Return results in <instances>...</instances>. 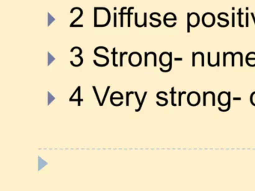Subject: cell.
<instances>
[{
    "mask_svg": "<svg viewBox=\"0 0 255 191\" xmlns=\"http://www.w3.org/2000/svg\"><path fill=\"white\" fill-rule=\"evenodd\" d=\"M200 101H201V96L197 92H191L187 96V102L191 106H197L200 103Z\"/></svg>",
    "mask_w": 255,
    "mask_h": 191,
    "instance_id": "cell-5",
    "label": "cell"
},
{
    "mask_svg": "<svg viewBox=\"0 0 255 191\" xmlns=\"http://www.w3.org/2000/svg\"><path fill=\"white\" fill-rule=\"evenodd\" d=\"M93 91H94L95 95H96L97 100V101H98L99 104H100V106H102V102H100V98H99V96H98V93H97V88H96V87H95V86H93Z\"/></svg>",
    "mask_w": 255,
    "mask_h": 191,
    "instance_id": "cell-16",
    "label": "cell"
},
{
    "mask_svg": "<svg viewBox=\"0 0 255 191\" xmlns=\"http://www.w3.org/2000/svg\"><path fill=\"white\" fill-rule=\"evenodd\" d=\"M127 8V7H123V8H121V12L119 13V15L121 16V27L124 26V11Z\"/></svg>",
    "mask_w": 255,
    "mask_h": 191,
    "instance_id": "cell-10",
    "label": "cell"
},
{
    "mask_svg": "<svg viewBox=\"0 0 255 191\" xmlns=\"http://www.w3.org/2000/svg\"><path fill=\"white\" fill-rule=\"evenodd\" d=\"M135 8L134 7H130V8H128V11H127V16H128V23H127V25L128 27H130V18H131V15L133 14V13L131 12L132 10H133V9Z\"/></svg>",
    "mask_w": 255,
    "mask_h": 191,
    "instance_id": "cell-11",
    "label": "cell"
},
{
    "mask_svg": "<svg viewBox=\"0 0 255 191\" xmlns=\"http://www.w3.org/2000/svg\"><path fill=\"white\" fill-rule=\"evenodd\" d=\"M219 103L222 106H227L230 102V92H221L218 96Z\"/></svg>",
    "mask_w": 255,
    "mask_h": 191,
    "instance_id": "cell-6",
    "label": "cell"
},
{
    "mask_svg": "<svg viewBox=\"0 0 255 191\" xmlns=\"http://www.w3.org/2000/svg\"><path fill=\"white\" fill-rule=\"evenodd\" d=\"M179 102H178V105L179 106H181V104H182V103H181V97H182V94H183V93L182 92H179Z\"/></svg>",
    "mask_w": 255,
    "mask_h": 191,
    "instance_id": "cell-28",
    "label": "cell"
},
{
    "mask_svg": "<svg viewBox=\"0 0 255 191\" xmlns=\"http://www.w3.org/2000/svg\"><path fill=\"white\" fill-rule=\"evenodd\" d=\"M176 93V92H174V87H173L171 88V104L173 106H177V104L174 103V94Z\"/></svg>",
    "mask_w": 255,
    "mask_h": 191,
    "instance_id": "cell-14",
    "label": "cell"
},
{
    "mask_svg": "<svg viewBox=\"0 0 255 191\" xmlns=\"http://www.w3.org/2000/svg\"><path fill=\"white\" fill-rule=\"evenodd\" d=\"M248 16H249L248 13L247 12L246 14H245V20H246V21H245V26L246 27H248V21H249Z\"/></svg>",
    "mask_w": 255,
    "mask_h": 191,
    "instance_id": "cell-23",
    "label": "cell"
},
{
    "mask_svg": "<svg viewBox=\"0 0 255 191\" xmlns=\"http://www.w3.org/2000/svg\"><path fill=\"white\" fill-rule=\"evenodd\" d=\"M157 98L159 99V100H163V101H165V102H166L167 104H168V100H167V99H166V98H163V97H161V96H159V93H157Z\"/></svg>",
    "mask_w": 255,
    "mask_h": 191,
    "instance_id": "cell-27",
    "label": "cell"
},
{
    "mask_svg": "<svg viewBox=\"0 0 255 191\" xmlns=\"http://www.w3.org/2000/svg\"><path fill=\"white\" fill-rule=\"evenodd\" d=\"M251 16H252V19H253V21H254V25H255V16H254V13H251Z\"/></svg>",
    "mask_w": 255,
    "mask_h": 191,
    "instance_id": "cell-33",
    "label": "cell"
},
{
    "mask_svg": "<svg viewBox=\"0 0 255 191\" xmlns=\"http://www.w3.org/2000/svg\"><path fill=\"white\" fill-rule=\"evenodd\" d=\"M203 106L207 105V93L203 92Z\"/></svg>",
    "mask_w": 255,
    "mask_h": 191,
    "instance_id": "cell-24",
    "label": "cell"
},
{
    "mask_svg": "<svg viewBox=\"0 0 255 191\" xmlns=\"http://www.w3.org/2000/svg\"><path fill=\"white\" fill-rule=\"evenodd\" d=\"M246 64L248 65H249V64L251 63V60H255V52H251L249 53H248V55L246 56Z\"/></svg>",
    "mask_w": 255,
    "mask_h": 191,
    "instance_id": "cell-9",
    "label": "cell"
},
{
    "mask_svg": "<svg viewBox=\"0 0 255 191\" xmlns=\"http://www.w3.org/2000/svg\"><path fill=\"white\" fill-rule=\"evenodd\" d=\"M235 16H236L235 13H232V26L233 27L235 26Z\"/></svg>",
    "mask_w": 255,
    "mask_h": 191,
    "instance_id": "cell-30",
    "label": "cell"
},
{
    "mask_svg": "<svg viewBox=\"0 0 255 191\" xmlns=\"http://www.w3.org/2000/svg\"><path fill=\"white\" fill-rule=\"evenodd\" d=\"M116 20H117V14L116 13H114V27L117 26Z\"/></svg>",
    "mask_w": 255,
    "mask_h": 191,
    "instance_id": "cell-26",
    "label": "cell"
},
{
    "mask_svg": "<svg viewBox=\"0 0 255 191\" xmlns=\"http://www.w3.org/2000/svg\"><path fill=\"white\" fill-rule=\"evenodd\" d=\"M147 93H148V92H147V91H146V92H144V96H143L142 100V102H141V104H140V105H139V108H138V109H136V110H135V112H139V111H140L141 109H142V104H143V103H144V99H145V97H146Z\"/></svg>",
    "mask_w": 255,
    "mask_h": 191,
    "instance_id": "cell-15",
    "label": "cell"
},
{
    "mask_svg": "<svg viewBox=\"0 0 255 191\" xmlns=\"http://www.w3.org/2000/svg\"><path fill=\"white\" fill-rule=\"evenodd\" d=\"M93 18L94 27H106L111 21V13L105 7H94Z\"/></svg>",
    "mask_w": 255,
    "mask_h": 191,
    "instance_id": "cell-1",
    "label": "cell"
},
{
    "mask_svg": "<svg viewBox=\"0 0 255 191\" xmlns=\"http://www.w3.org/2000/svg\"><path fill=\"white\" fill-rule=\"evenodd\" d=\"M130 92H126V105H129V96H130Z\"/></svg>",
    "mask_w": 255,
    "mask_h": 191,
    "instance_id": "cell-31",
    "label": "cell"
},
{
    "mask_svg": "<svg viewBox=\"0 0 255 191\" xmlns=\"http://www.w3.org/2000/svg\"><path fill=\"white\" fill-rule=\"evenodd\" d=\"M97 50H98V47H97L96 49H94V55L97 57H100V58H105L106 60V63L105 64H99L97 63V61L95 60H93V64H95V65L97 66V67H106V65H108L109 63V58H108V57H106L105 56H102V55H99L98 53H97Z\"/></svg>",
    "mask_w": 255,
    "mask_h": 191,
    "instance_id": "cell-7",
    "label": "cell"
},
{
    "mask_svg": "<svg viewBox=\"0 0 255 191\" xmlns=\"http://www.w3.org/2000/svg\"><path fill=\"white\" fill-rule=\"evenodd\" d=\"M150 20H153V21H155V22H157V23H158L159 24H162V21H161L159 19H157V18H154L153 17V16L151 14H150Z\"/></svg>",
    "mask_w": 255,
    "mask_h": 191,
    "instance_id": "cell-22",
    "label": "cell"
},
{
    "mask_svg": "<svg viewBox=\"0 0 255 191\" xmlns=\"http://www.w3.org/2000/svg\"><path fill=\"white\" fill-rule=\"evenodd\" d=\"M218 19L222 22H218V25L219 27H221V28H224V27H227L229 25V23H230V21L227 19V18H223L222 16H221V13H219L218 14Z\"/></svg>",
    "mask_w": 255,
    "mask_h": 191,
    "instance_id": "cell-8",
    "label": "cell"
},
{
    "mask_svg": "<svg viewBox=\"0 0 255 191\" xmlns=\"http://www.w3.org/2000/svg\"><path fill=\"white\" fill-rule=\"evenodd\" d=\"M250 100H251V103L253 105L255 106V92H253V93H251Z\"/></svg>",
    "mask_w": 255,
    "mask_h": 191,
    "instance_id": "cell-19",
    "label": "cell"
},
{
    "mask_svg": "<svg viewBox=\"0 0 255 191\" xmlns=\"http://www.w3.org/2000/svg\"><path fill=\"white\" fill-rule=\"evenodd\" d=\"M201 18L196 12L187 13V32H190V27L195 28L200 24Z\"/></svg>",
    "mask_w": 255,
    "mask_h": 191,
    "instance_id": "cell-2",
    "label": "cell"
},
{
    "mask_svg": "<svg viewBox=\"0 0 255 191\" xmlns=\"http://www.w3.org/2000/svg\"><path fill=\"white\" fill-rule=\"evenodd\" d=\"M144 27H147V13H144Z\"/></svg>",
    "mask_w": 255,
    "mask_h": 191,
    "instance_id": "cell-29",
    "label": "cell"
},
{
    "mask_svg": "<svg viewBox=\"0 0 255 191\" xmlns=\"http://www.w3.org/2000/svg\"><path fill=\"white\" fill-rule=\"evenodd\" d=\"M138 13L135 12V25L136 27H139V28H141V27H143L144 26V25H139L138 24Z\"/></svg>",
    "mask_w": 255,
    "mask_h": 191,
    "instance_id": "cell-17",
    "label": "cell"
},
{
    "mask_svg": "<svg viewBox=\"0 0 255 191\" xmlns=\"http://www.w3.org/2000/svg\"><path fill=\"white\" fill-rule=\"evenodd\" d=\"M174 60H175L176 61H177V60H183V58H174Z\"/></svg>",
    "mask_w": 255,
    "mask_h": 191,
    "instance_id": "cell-34",
    "label": "cell"
},
{
    "mask_svg": "<svg viewBox=\"0 0 255 191\" xmlns=\"http://www.w3.org/2000/svg\"><path fill=\"white\" fill-rule=\"evenodd\" d=\"M148 53L145 52L144 53V61H145V64H144V66L145 67H148Z\"/></svg>",
    "mask_w": 255,
    "mask_h": 191,
    "instance_id": "cell-25",
    "label": "cell"
},
{
    "mask_svg": "<svg viewBox=\"0 0 255 191\" xmlns=\"http://www.w3.org/2000/svg\"><path fill=\"white\" fill-rule=\"evenodd\" d=\"M243 12H242V8L239 9V11L237 13V15L239 16V27H244V25L242 23V17L243 16Z\"/></svg>",
    "mask_w": 255,
    "mask_h": 191,
    "instance_id": "cell-12",
    "label": "cell"
},
{
    "mask_svg": "<svg viewBox=\"0 0 255 191\" xmlns=\"http://www.w3.org/2000/svg\"><path fill=\"white\" fill-rule=\"evenodd\" d=\"M135 96H136V98H137V100H138V103H139V105H140V104H141V102H140V100H139V97L138 93H137V92H135Z\"/></svg>",
    "mask_w": 255,
    "mask_h": 191,
    "instance_id": "cell-32",
    "label": "cell"
},
{
    "mask_svg": "<svg viewBox=\"0 0 255 191\" xmlns=\"http://www.w3.org/2000/svg\"><path fill=\"white\" fill-rule=\"evenodd\" d=\"M163 23L166 27L172 28L177 24V16L172 12L166 13L163 18Z\"/></svg>",
    "mask_w": 255,
    "mask_h": 191,
    "instance_id": "cell-4",
    "label": "cell"
},
{
    "mask_svg": "<svg viewBox=\"0 0 255 191\" xmlns=\"http://www.w3.org/2000/svg\"><path fill=\"white\" fill-rule=\"evenodd\" d=\"M112 54V56H113V66L114 67H118L117 64H115V60H115V56H116V54H117V52H115V48H113V52Z\"/></svg>",
    "mask_w": 255,
    "mask_h": 191,
    "instance_id": "cell-18",
    "label": "cell"
},
{
    "mask_svg": "<svg viewBox=\"0 0 255 191\" xmlns=\"http://www.w3.org/2000/svg\"><path fill=\"white\" fill-rule=\"evenodd\" d=\"M201 23L203 26L210 28V27L213 26L216 23V16L211 12L205 13L201 17Z\"/></svg>",
    "mask_w": 255,
    "mask_h": 191,
    "instance_id": "cell-3",
    "label": "cell"
},
{
    "mask_svg": "<svg viewBox=\"0 0 255 191\" xmlns=\"http://www.w3.org/2000/svg\"><path fill=\"white\" fill-rule=\"evenodd\" d=\"M127 54L128 53L126 52L120 53V67H122L123 66V56H124V55H127Z\"/></svg>",
    "mask_w": 255,
    "mask_h": 191,
    "instance_id": "cell-20",
    "label": "cell"
},
{
    "mask_svg": "<svg viewBox=\"0 0 255 191\" xmlns=\"http://www.w3.org/2000/svg\"><path fill=\"white\" fill-rule=\"evenodd\" d=\"M82 15H83V10H82V11H81V12H80V15H79V16H78V17H77V18H76V19H75L74 20H73V21L72 22V23H71V25H70V27H73V26H74V25H75V23H76V22H77V21H78V20H80V18H81V17H82Z\"/></svg>",
    "mask_w": 255,
    "mask_h": 191,
    "instance_id": "cell-13",
    "label": "cell"
},
{
    "mask_svg": "<svg viewBox=\"0 0 255 191\" xmlns=\"http://www.w3.org/2000/svg\"><path fill=\"white\" fill-rule=\"evenodd\" d=\"M109 89H110V86H108V87H107V88H106V91L105 95H104V96H103V99H102V105H103V104H104V102H105V100H106V96H107V94H108V93H109Z\"/></svg>",
    "mask_w": 255,
    "mask_h": 191,
    "instance_id": "cell-21",
    "label": "cell"
}]
</instances>
